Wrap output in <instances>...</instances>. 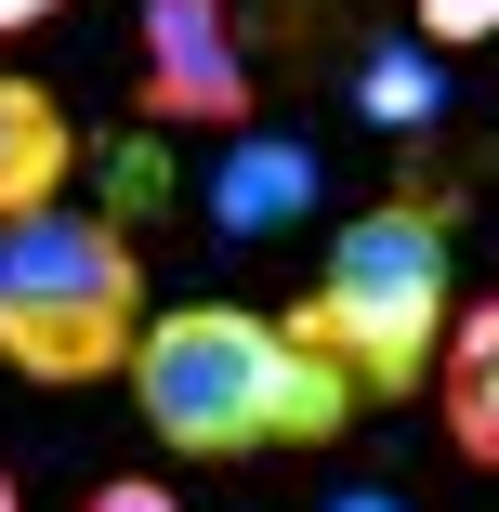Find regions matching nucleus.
<instances>
[{
  "label": "nucleus",
  "instance_id": "nucleus-1",
  "mask_svg": "<svg viewBox=\"0 0 499 512\" xmlns=\"http://www.w3.org/2000/svg\"><path fill=\"white\" fill-rule=\"evenodd\" d=\"M132 407L171 460H289V447H342L368 381L263 302H171L132 342Z\"/></svg>",
  "mask_w": 499,
  "mask_h": 512
},
{
  "label": "nucleus",
  "instance_id": "nucleus-2",
  "mask_svg": "<svg viewBox=\"0 0 499 512\" xmlns=\"http://www.w3.org/2000/svg\"><path fill=\"white\" fill-rule=\"evenodd\" d=\"M289 316L368 381V407L434 394L447 329H460V211H447V184H394V197H368V211H342L316 289L289 302Z\"/></svg>",
  "mask_w": 499,
  "mask_h": 512
},
{
  "label": "nucleus",
  "instance_id": "nucleus-3",
  "mask_svg": "<svg viewBox=\"0 0 499 512\" xmlns=\"http://www.w3.org/2000/svg\"><path fill=\"white\" fill-rule=\"evenodd\" d=\"M145 250L119 211H27L0 224V368L40 381V394H79V381H132V342H145Z\"/></svg>",
  "mask_w": 499,
  "mask_h": 512
},
{
  "label": "nucleus",
  "instance_id": "nucleus-4",
  "mask_svg": "<svg viewBox=\"0 0 499 512\" xmlns=\"http://www.w3.org/2000/svg\"><path fill=\"white\" fill-rule=\"evenodd\" d=\"M132 40H145V92H132L145 119H171V132H250L263 119V79L237 53L224 0H145Z\"/></svg>",
  "mask_w": 499,
  "mask_h": 512
},
{
  "label": "nucleus",
  "instance_id": "nucleus-5",
  "mask_svg": "<svg viewBox=\"0 0 499 512\" xmlns=\"http://www.w3.org/2000/svg\"><path fill=\"white\" fill-rule=\"evenodd\" d=\"M316 184H329V171H316V145H303V132H263V119H250V132H224L211 224H224V237H289V224L316 211Z\"/></svg>",
  "mask_w": 499,
  "mask_h": 512
},
{
  "label": "nucleus",
  "instance_id": "nucleus-6",
  "mask_svg": "<svg viewBox=\"0 0 499 512\" xmlns=\"http://www.w3.org/2000/svg\"><path fill=\"white\" fill-rule=\"evenodd\" d=\"M66 184H79V119L53 106L40 79H14V66H0V224L53 211Z\"/></svg>",
  "mask_w": 499,
  "mask_h": 512
},
{
  "label": "nucleus",
  "instance_id": "nucleus-7",
  "mask_svg": "<svg viewBox=\"0 0 499 512\" xmlns=\"http://www.w3.org/2000/svg\"><path fill=\"white\" fill-rule=\"evenodd\" d=\"M434 407H447V447L473 473H499V289L447 329V368H434Z\"/></svg>",
  "mask_w": 499,
  "mask_h": 512
},
{
  "label": "nucleus",
  "instance_id": "nucleus-8",
  "mask_svg": "<svg viewBox=\"0 0 499 512\" xmlns=\"http://www.w3.org/2000/svg\"><path fill=\"white\" fill-rule=\"evenodd\" d=\"M355 106H368L381 132H421V119H434V40H408V53H368V66H355Z\"/></svg>",
  "mask_w": 499,
  "mask_h": 512
},
{
  "label": "nucleus",
  "instance_id": "nucleus-9",
  "mask_svg": "<svg viewBox=\"0 0 499 512\" xmlns=\"http://www.w3.org/2000/svg\"><path fill=\"white\" fill-rule=\"evenodd\" d=\"M408 27L434 53H473V40H499V0H408Z\"/></svg>",
  "mask_w": 499,
  "mask_h": 512
},
{
  "label": "nucleus",
  "instance_id": "nucleus-10",
  "mask_svg": "<svg viewBox=\"0 0 499 512\" xmlns=\"http://www.w3.org/2000/svg\"><path fill=\"white\" fill-rule=\"evenodd\" d=\"M79 512H184V499H171V486H158V473H106V486H92V499H79Z\"/></svg>",
  "mask_w": 499,
  "mask_h": 512
},
{
  "label": "nucleus",
  "instance_id": "nucleus-11",
  "mask_svg": "<svg viewBox=\"0 0 499 512\" xmlns=\"http://www.w3.org/2000/svg\"><path fill=\"white\" fill-rule=\"evenodd\" d=\"M66 0H0V40H27V27H53Z\"/></svg>",
  "mask_w": 499,
  "mask_h": 512
},
{
  "label": "nucleus",
  "instance_id": "nucleus-12",
  "mask_svg": "<svg viewBox=\"0 0 499 512\" xmlns=\"http://www.w3.org/2000/svg\"><path fill=\"white\" fill-rule=\"evenodd\" d=\"M329 512H408V486H342Z\"/></svg>",
  "mask_w": 499,
  "mask_h": 512
},
{
  "label": "nucleus",
  "instance_id": "nucleus-13",
  "mask_svg": "<svg viewBox=\"0 0 499 512\" xmlns=\"http://www.w3.org/2000/svg\"><path fill=\"white\" fill-rule=\"evenodd\" d=\"M0 512H27V486H14V473H0Z\"/></svg>",
  "mask_w": 499,
  "mask_h": 512
}]
</instances>
